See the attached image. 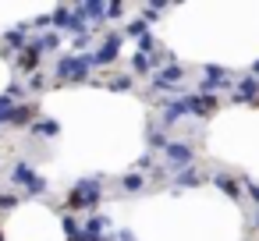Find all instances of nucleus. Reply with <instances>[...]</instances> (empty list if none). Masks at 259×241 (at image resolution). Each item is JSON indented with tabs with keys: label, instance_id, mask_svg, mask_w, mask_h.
Returning a JSON list of instances; mask_svg holds the SVG:
<instances>
[{
	"label": "nucleus",
	"instance_id": "2",
	"mask_svg": "<svg viewBox=\"0 0 259 241\" xmlns=\"http://www.w3.org/2000/svg\"><path fill=\"white\" fill-rule=\"evenodd\" d=\"M185 107H188V114H195V117H209L213 110H217V96H188L185 100Z\"/></svg>",
	"mask_w": 259,
	"mask_h": 241
},
{
	"label": "nucleus",
	"instance_id": "3",
	"mask_svg": "<svg viewBox=\"0 0 259 241\" xmlns=\"http://www.w3.org/2000/svg\"><path fill=\"white\" fill-rule=\"evenodd\" d=\"M163 153H167V160H170L174 167H188V163H192V146H185V142H170Z\"/></svg>",
	"mask_w": 259,
	"mask_h": 241
},
{
	"label": "nucleus",
	"instance_id": "6",
	"mask_svg": "<svg viewBox=\"0 0 259 241\" xmlns=\"http://www.w3.org/2000/svg\"><path fill=\"white\" fill-rule=\"evenodd\" d=\"M241 184H245V191H248V199H252V202H255V209H259V184H255V181H248V177H245Z\"/></svg>",
	"mask_w": 259,
	"mask_h": 241
},
{
	"label": "nucleus",
	"instance_id": "8",
	"mask_svg": "<svg viewBox=\"0 0 259 241\" xmlns=\"http://www.w3.org/2000/svg\"><path fill=\"white\" fill-rule=\"evenodd\" d=\"M252 223H255V227H259V209H255V216H252Z\"/></svg>",
	"mask_w": 259,
	"mask_h": 241
},
{
	"label": "nucleus",
	"instance_id": "5",
	"mask_svg": "<svg viewBox=\"0 0 259 241\" xmlns=\"http://www.w3.org/2000/svg\"><path fill=\"white\" fill-rule=\"evenodd\" d=\"M178 184H181V188H195V184H202V174H195V170L185 167V170L178 174Z\"/></svg>",
	"mask_w": 259,
	"mask_h": 241
},
{
	"label": "nucleus",
	"instance_id": "4",
	"mask_svg": "<svg viewBox=\"0 0 259 241\" xmlns=\"http://www.w3.org/2000/svg\"><path fill=\"white\" fill-rule=\"evenodd\" d=\"M213 184H217V188H220L224 195H231L234 202L241 199V188H245V184H241V181H234L231 174H217V177H213Z\"/></svg>",
	"mask_w": 259,
	"mask_h": 241
},
{
	"label": "nucleus",
	"instance_id": "7",
	"mask_svg": "<svg viewBox=\"0 0 259 241\" xmlns=\"http://www.w3.org/2000/svg\"><path fill=\"white\" fill-rule=\"evenodd\" d=\"M124 188H128V191H139V188H142V177H139V174H128V177H124Z\"/></svg>",
	"mask_w": 259,
	"mask_h": 241
},
{
	"label": "nucleus",
	"instance_id": "1",
	"mask_svg": "<svg viewBox=\"0 0 259 241\" xmlns=\"http://www.w3.org/2000/svg\"><path fill=\"white\" fill-rule=\"evenodd\" d=\"M231 100H234V103H255V100H259V78H255V75H245V78L238 82V89L231 92Z\"/></svg>",
	"mask_w": 259,
	"mask_h": 241
}]
</instances>
